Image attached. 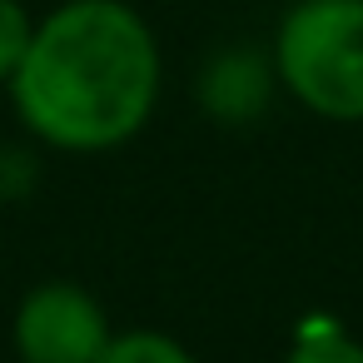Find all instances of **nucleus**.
<instances>
[{
    "label": "nucleus",
    "instance_id": "39448f33",
    "mask_svg": "<svg viewBox=\"0 0 363 363\" xmlns=\"http://www.w3.org/2000/svg\"><path fill=\"white\" fill-rule=\"evenodd\" d=\"M100 363H199L179 338L160 333V328H130V333H115L110 348L100 353Z\"/></svg>",
    "mask_w": 363,
    "mask_h": 363
},
{
    "label": "nucleus",
    "instance_id": "7ed1b4c3",
    "mask_svg": "<svg viewBox=\"0 0 363 363\" xmlns=\"http://www.w3.org/2000/svg\"><path fill=\"white\" fill-rule=\"evenodd\" d=\"M110 318L85 284L50 279L35 284L16 308V353L21 363H100L110 348Z\"/></svg>",
    "mask_w": 363,
    "mask_h": 363
},
{
    "label": "nucleus",
    "instance_id": "0eeeda50",
    "mask_svg": "<svg viewBox=\"0 0 363 363\" xmlns=\"http://www.w3.org/2000/svg\"><path fill=\"white\" fill-rule=\"evenodd\" d=\"M284 363H363V343H353L343 333H308L289 348Z\"/></svg>",
    "mask_w": 363,
    "mask_h": 363
},
{
    "label": "nucleus",
    "instance_id": "20e7f679",
    "mask_svg": "<svg viewBox=\"0 0 363 363\" xmlns=\"http://www.w3.org/2000/svg\"><path fill=\"white\" fill-rule=\"evenodd\" d=\"M199 100L219 120H254L264 110V100H269V70L259 65L254 50H229L204 70Z\"/></svg>",
    "mask_w": 363,
    "mask_h": 363
},
{
    "label": "nucleus",
    "instance_id": "f03ea898",
    "mask_svg": "<svg viewBox=\"0 0 363 363\" xmlns=\"http://www.w3.org/2000/svg\"><path fill=\"white\" fill-rule=\"evenodd\" d=\"M274 75L303 110L363 120V0H298L274 35Z\"/></svg>",
    "mask_w": 363,
    "mask_h": 363
},
{
    "label": "nucleus",
    "instance_id": "423d86ee",
    "mask_svg": "<svg viewBox=\"0 0 363 363\" xmlns=\"http://www.w3.org/2000/svg\"><path fill=\"white\" fill-rule=\"evenodd\" d=\"M30 35H35L30 11L21 6V0H0V80L16 75V65L30 50Z\"/></svg>",
    "mask_w": 363,
    "mask_h": 363
},
{
    "label": "nucleus",
    "instance_id": "f257e3e1",
    "mask_svg": "<svg viewBox=\"0 0 363 363\" xmlns=\"http://www.w3.org/2000/svg\"><path fill=\"white\" fill-rule=\"evenodd\" d=\"M11 95L21 125L50 150H120L160 100L155 30L125 0H65L35 26Z\"/></svg>",
    "mask_w": 363,
    "mask_h": 363
}]
</instances>
